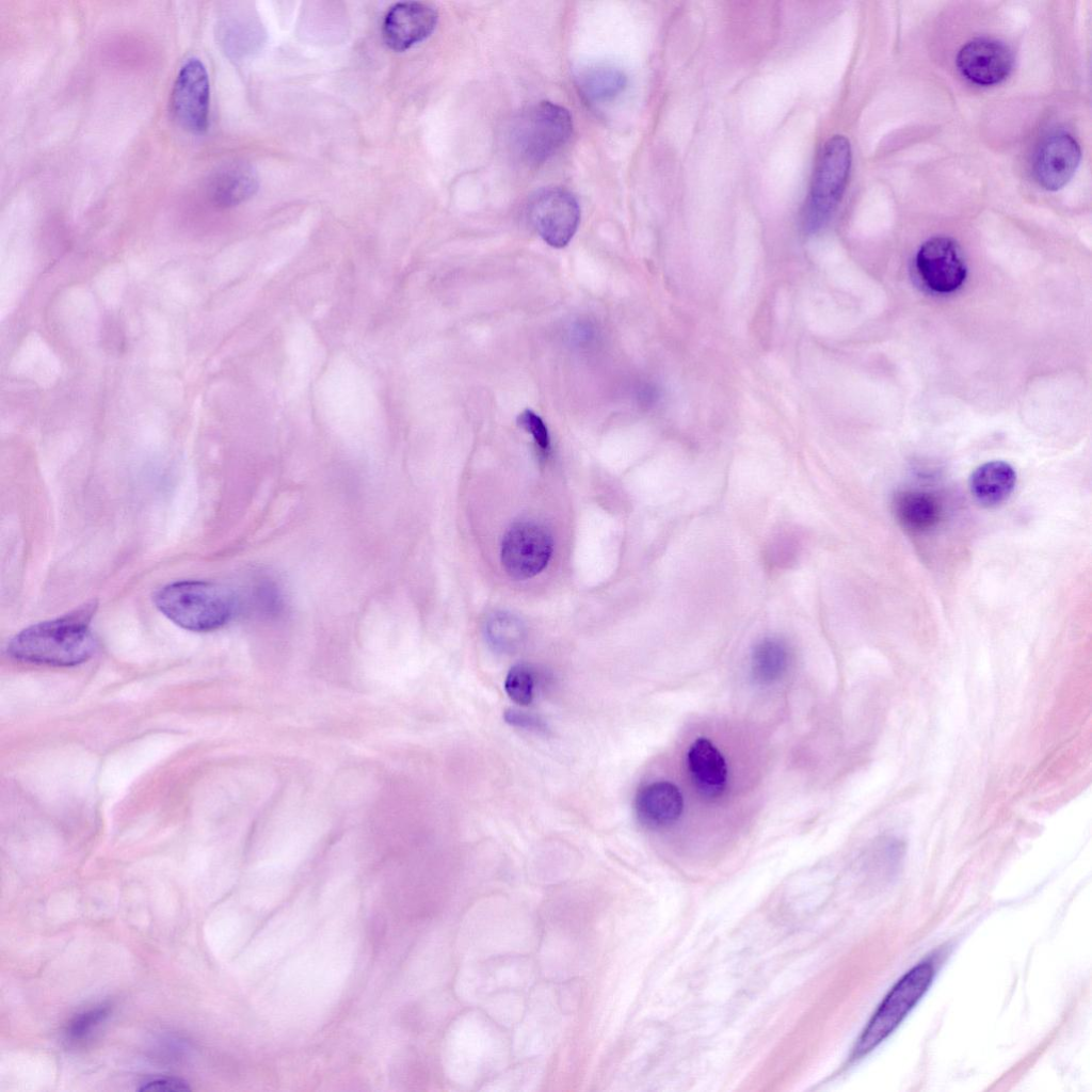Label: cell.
Segmentation results:
<instances>
[{
	"instance_id": "6da1fadb",
	"label": "cell",
	"mask_w": 1092,
	"mask_h": 1092,
	"mask_svg": "<svg viewBox=\"0 0 1092 1092\" xmlns=\"http://www.w3.org/2000/svg\"><path fill=\"white\" fill-rule=\"evenodd\" d=\"M94 603L61 617L32 625L17 633L7 646L15 659L57 667H71L86 661L96 648L89 628L95 613Z\"/></svg>"
},
{
	"instance_id": "7a4b0ae2",
	"label": "cell",
	"mask_w": 1092,
	"mask_h": 1092,
	"mask_svg": "<svg viewBox=\"0 0 1092 1092\" xmlns=\"http://www.w3.org/2000/svg\"><path fill=\"white\" fill-rule=\"evenodd\" d=\"M154 601L176 625L197 632L225 625L235 614L237 598L227 588L208 581L183 580L159 589Z\"/></svg>"
},
{
	"instance_id": "3957f363",
	"label": "cell",
	"mask_w": 1092,
	"mask_h": 1092,
	"mask_svg": "<svg viewBox=\"0 0 1092 1092\" xmlns=\"http://www.w3.org/2000/svg\"><path fill=\"white\" fill-rule=\"evenodd\" d=\"M851 167V147L842 135L831 136L821 147L814 167L810 189L802 214L807 232L820 229L830 219L845 192Z\"/></svg>"
},
{
	"instance_id": "277c9868",
	"label": "cell",
	"mask_w": 1092,
	"mask_h": 1092,
	"mask_svg": "<svg viewBox=\"0 0 1092 1092\" xmlns=\"http://www.w3.org/2000/svg\"><path fill=\"white\" fill-rule=\"evenodd\" d=\"M572 131L568 110L550 101H541L525 110L514 122L512 146L521 161L540 165L567 143Z\"/></svg>"
},
{
	"instance_id": "5b68a950",
	"label": "cell",
	"mask_w": 1092,
	"mask_h": 1092,
	"mask_svg": "<svg viewBox=\"0 0 1092 1092\" xmlns=\"http://www.w3.org/2000/svg\"><path fill=\"white\" fill-rule=\"evenodd\" d=\"M935 976L934 963L922 961L905 973L884 997L858 1038L853 1058H860L886 1039L921 999Z\"/></svg>"
},
{
	"instance_id": "8992f818",
	"label": "cell",
	"mask_w": 1092,
	"mask_h": 1092,
	"mask_svg": "<svg viewBox=\"0 0 1092 1092\" xmlns=\"http://www.w3.org/2000/svg\"><path fill=\"white\" fill-rule=\"evenodd\" d=\"M552 546V537L544 526L534 521L516 523L502 540V565L514 579L534 577L547 566Z\"/></svg>"
},
{
	"instance_id": "52a82bcc",
	"label": "cell",
	"mask_w": 1092,
	"mask_h": 1092,
	"mask_svg": "<svg viewBox=\"0 0 1092 1092\" xmlns=\"http://www.w3.org/2000/svg\"><path fill=\"white\" fill-rule=\"evenodd\" d=\"M529 215L542 239L550 246L561 248L577 231L580 208L572 192L552 187L539 191L532 197Z\"/></svg>"
},
{
	"instance_id": "ba28073f",
	"label": "cell",
	"mask_w": 1092,
	"mask_h": 1092,
	"mask_svg": "<svg viewBox=\"0 0 1092 1092\" xmlns=\"http://www.w3.org/2000/svg\"><path fill=\"white\" fill-rule=\"evenodd\" d=\"M171 110L184 129L202 132L208 126L209 79L206 67L195 58L180 68L171 96Z\"/></svg>"
},
{
	"instance_id": "9c48e42d",
	"label": "cell",
	"mask_w": 1092,
	"mask_h": 1092,
	"mask_svg": "<svg viewBox=\"0 0 1092 1092\" xmlns=\"http://www.w3.org/2000/svg\"><path fill=\"white\" fill-rule=\"evenodd\" d=\"M915 263L925 285L937 293L956 291L966 277L961 248L949 237H933L922 243Z\"/></svg>"
},
{
	"instance_id": "30bf717a",
	"label": "cell",
	"mask_w": 1092,
	"mask_h": 1092,
	"mask_svg": "<svg viewBox=\"0 0 1092 1092\" xmlns=\"http://www.w3.org/2000/svg\"><path fill=\"white\" fill-rule=\"evenodd\" d=\"M1013 64L1012 50L1005 43L989 37L967 42L957 55V66L962 76L981 86L1003 81L1010 75Z\"/></svg>"
},
{
	"instance_id": "8fae6325",
	"label": "cell",
	"mask_w": 1092,
	"mask_h": 1092,
	"mask_svg": "<svg viewBox=\"0 0 1092 1092\" xmlns=\"http://www.w3.org/2000/svg\"><path fill=\"white\" fill-rule=\"evenodd\" d=\"M438 15L429 3L403 1L386 13L382 34L387 47L404 51L428 38L434 31Z\"/></svg>"
},
{
	"instance_id": "7c38bea8",
	"label": "cell",
	"mask_w": 1092,
	"mask_h": 1092,
	"mask_svg": "<svg viewBox=\"0 0 1092 1092\" xmlns=\"http://www.w3.org/2000/svg\"><path fill=\"white\" fill-rule=\"evenodd\" d=\"M1081 158L1080 146L1067 132H1056L1041 145L1034 161V176L1047 191L1062 189L1074 176Z\"/></svg>"
},
{
	"instance_id": "4fadbf2b",
	"label": "cell",
	"mask_w": 1092,
	"mask_h": 1092,
	"mask_svg": "<svg viewBox=\"0 0 1092 1092\" xmlns=\"http://www.w3.org/2000/svg\"><path fill=\"white\" fill-rule=\"evenodd\" d=\"M686 760L691 781L701 796L716 799L723 794L728 778L727 764L710 740L698 738L693 741Z\"/></svg>"
},
{
	"instance_id": "5bb4252c",
	"label": "cell",
	"mask_w": 1092,
	"mask_h": 1092,
	"mask_svg": "<svg viewBox=\"0 0 1092 1092\" xmlns=\"http://www.w3.org/2000/svg\"><path fill=\"white\" fill-rule=\"evenodd\" d=\"M684 797L671 782L659 781L641 788L635 800L638 819L653 829L675 823L684 812Z\"/></svg>"
},
{
	"instance_id": "9a60e30c",
	"label": "cell",
	"mask_w": 1092,
	"mask_h": 1092,
	"mask_svg": "<svg viewBox=\"0 0 1092 1092\" xmlns=\"http://www.w3.org/2000/svg\"><path fill=\"white\" fill-rule=\"evenodd\" d=\"M1016 483L1014 468L1003 461H991L977 467L969 478V489L980 504L995 507L1006 501Z\"/></svg>"
},
{
	"instance_id": "2e32d148",
	"label": "cell",
	"mask_w": 1092,
	"mask_h": 1092,
	"mask_svg": "<svg viewBox=\"0 0 1092 1092\" xmlns=\"http://www.w3.org/2000/svg\"><path fill=\"white\" fill-rule=\"evenodd\" d=\"M256 188L257 179L251 166L235 162L222 166L212 175L208 194L215 205L229 207L248 198Z\"/></svg>"
},
{
	"instance_id": "e0dca14e",
	"label": "cell",
	"mask_w": 1092,
	"mask_h": 1092,
	"mask_svg": "<svg viewBox=\"0 0 1092 1092\" xmlns=\"http://www.w3.org/2000/svg\"><path fill=\"white\" fill-rule=\"evenodd\" d=\"M893 505L898 523L915 533L933 528L941 517L938 501L931 494L920 491L898 493Z\"/></svg>"
},
{
	"instance_id": "ac0fdd59",
	"label": "cell",
	"mask_w": 1092,
	"mask_h": 1092,
	"mask_svg": "<svg viewBox=\"0 0 1092 1092\" xmlns=\"http://www.w3.org/2000/svg\"><path fill=\"white\" fill-rule=\"evenodd\" d=\"M788 664V647L777 638H765L753 648L751 671L754 679L760 685H771L780 680L786 673Z\"/></svg>"
},
{
	"instance_id": "d6986e66",
	"label": "cell",
	"mask_w": 1092,
	"mask_h": 1092,
	"mask_svg": "<svg viewBox=\"0 0 1092 1092\" xmlns=\"http://www.w3.org/2000/svg\"><path fill=\"white\" fill-rule=\"evenodd\" d=\"M626 76L612 65H597L582 71L578 78L580 94L590 102H605L620 95L626 86Z\"/></svg>"
},
{
	"instance_id": "ffe728a7",
	"label": "cell",
	"mask_w": 1092,
	"mask_h": 1092,
	"mask_svg": "<svg viewBox=\"0 0 1092 1092\" xmlns=\"http://www.w3.org/2000/svg\"><path fill=\"white\" fill-rule=\"evenodd\" d=\"M485 636L495 651L513 653L525 640V627L514 614L495 612L485 623Z\"/></svg>"
},
{
	"instance_id": "44dd1931",
	"label": "cell",
	"mask_w": 1092,
	"mask_h": 1092,
	"mask_svg": "<svg viewBox=\"0 0 1092 1092\" xmlns=\"http://www.w3.org/2000/svg\"><path fill=\"white\" fill-rule=\"evenodd\" d=\"M504 689L509 697L521 706L532 702L534 676L532 671L523 664L514 665L508 673Z\"/></svg>"
},
{
	"instance_id": "7402d4cb",
	"label": "cell",
	"mask_w": 1092,
	"mask_h": 1092,
	"mask_svg": "<svg viewBox=\"0 0 1092 1092\" xmlns=\"http://www.w3.org/2000/svg\"><path fill=\"white\" fill-rule=\"evenodd\" d=\"M517 424L531 434L540 449L548 450L550 444L549 433L539 415L530 410H525L518 415Z\"/></svg>"
},
{
	"instance_id": "603a6c76",
	"label": "cell",
	"mask_w": 1092,
	"mask_h": 1092,
	"mask_svg": "<svg viewBox=\"0 0 1092 1092\" xmlns=\"http://www.w3.org/2000/svg\"><path fill=\"white\" fill-rule=\"evenodd\" d=\"M108 1008L99 1007L76 1016L71 1021L67 1033L74 1039L82 1038L94 1026L101 1022L108 1015Z\"/></svg>"
},
{
	"instance_id": "cb8c5ba5",
	"label": "cell",
	"mask_w": 1092,
	"mask_h": 1092,
	"mask_svg": "<svg viewBox=\"0 0 1092 1092\" xmlns=\"http://www.w3.org/2000/svg\"><path fill=\"white\" fill-rule=\"evenodd\" d=\"M507 723L523 728H541L543 723L534 716L517 709H508L503 716Z\"/></svg>"
},
{
	"instance_id": "d4e9b609",
	"label": "cell",
	"mask_w": 1092,
	"mask_h": 1092,
	"mask_svg": "<svg viewBox=\"0 0 1092 1092\" xmlns=\"http://www.w3.org/2000/svg\"><path fill=\"white\" fill-rule=\"evenodd\" d=\"M140 1091H187L188 1083L178 1078H158L144 1083Z\"/></svg>"
}]
</instances>
